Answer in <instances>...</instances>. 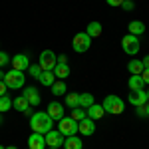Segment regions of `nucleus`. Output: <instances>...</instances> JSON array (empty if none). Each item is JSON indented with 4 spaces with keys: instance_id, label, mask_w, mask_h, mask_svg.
Here are the masks:
<instances>
[{
    "instance_id": "1",
    "label": "nucleus",
    "mask_w": 149,
    "mask_h": 149,
    "mask_svg": "<svg viewBox=\"0 0 149 149\" xmlns=\"http://www.w3.org/2000/svg\"><path fill=\"white\" fill-rule=\"evenodd\" d=\"M54 125V119L46 113V111H36L32 117H30V127H32V131L34 133H48L50 129Z\"/></svg>"
},
{
    "instance_id": "2",
    "label": "nucleus",
    "mask_w": 149,
    "mask_h": 149,
    "mask_svg": "<svg viewBox=\"0 0 149 149\" xmlns=\"http://www.w3.org/2000/svg\"><path fill=\"white\" fill-rule=\"evenodd\" d=\"M102 107H103V111H105V113L119 115L121 111H123L125 103H123V100H121V97H117V95H107V97L103 100Z\"/></svg>"
},
{
    "instance_id": "3",
    "label": "nucleus",
    "mask_w": 149,
    "mask_h": 149,
    "mask_svg": "<svg viewBox=\"0 0 149 149\" xmlns=\"http://www.w3.org/2000/svg\"><path fill=\"white\" fill-rule=\"evenodd\" d=\"M4 81L8 86V90H20V88H24L26 76H24V72H20V70H10L4 76Z\"/></svg>"
},
{
    "instance_id": "4",
    "label": "nucleus",
    "mask_w": 149,
    "mask_h": 149,
    "mask_svg": "<svg viewBox=\"0 0 149 149\" xmlns=\"http://www.w3.org/2000/svg\"><path fill=\"white\" fill-rule=\"evenodd\" d=\"M92 46V38L86 34V32H80V34L74 36V40H72V48H74V52H78V54H84V52H88Z\"/></svg>"
},
{
    "instance_id": "5",
    "label": "nucleus",
    "mask_w": 149,
    "mask_h": 149,
    "mask_svg": "<svg viewBox=\"0 0 149 149\" xmlns=\"http://www.w3.org/2000/svg\"><path fill=\"white\" fill-rule=\"evenodd\" d=\"M121 48H123V52L129 54V56H135L139 52V36H133V34H127L121 38Z\"/></svg>"
},
{
    "instance_id": "6",
    "label": "nucleus",
    "mask_w": 149,
    "mask_h": 149,
    "mask_svg": "<svg viewBox=\"0 0 149 149\" xmlns=\"http://www.w3.org/2000/svg\"><path fill=\"white\" fill-rule=\"evenodd\" d=\"M60 123H58V131L62 133V135H76L78 133V121L76 119H72V117H62V119H58Z\"/></svg>"
},
{
    "instance_id": "7",
    "label": "nucleus",
    "mask_w": 149,
    "mask_h": 149,
    "mask_svg": "<svg viewBox=\"0 0 149 149\" xmlns=\"http://www.w3.org/2000/svg\"><path fill=\"white\" fill-rule=\"evenodd\" d=\"M40 68L42 70H54L58 64V56L52 52V50H44L42 54H40Z\"/></svg>"
},
{
    "instance_id": "8",
    "label": "nucleus",
    "mask_w": 149,
    "mask_h": 149,
    "mask_svg": "<svg viewBox=\"0 0 149 149\" xmlns=\"http://www.w3.org/2000/svg\"><path fill=\"white\" fill-rule=\"evenodd\" d=\"M127 102L131 103V105H135V107H139V105H145V103H147L145 90H131V92H129V95H127Z\"/></svg>"
},
{
    "instance_id": "9",
    "label": "nucleus",
    "mask_w": 149,
    "mask_h": 149,
    "mask_svg": "<svg viewBox=\"0 0 149 149\" xmlns=\"http://www.w3.org/2000/svg\"><path fill=\"white\" fill-rule=\"evenodd\" d=\"M44 139H46V145L48 147H60V145H64V135L60 133V131H48L44 133Z\"/></svg>"
},
{
    "instance_id": "10",
    "label": "nucleus",
    "mask_w": 149,
    "mask_h": 149,
    "mask_svg": "<svg viewBox=\"0 0 149 149\" xmlns=\"http://www.w3.org/2000/svg\"><path fill=\"white\" fill-rule=\"evenodd\" d=\"M22 95L26 97V102L30 103V105H40V102H42V97H40V93H38V88H34V86L24 88Z\"/></svg>"
},
{
    "instance_id": "11",
    "label": "nucleus",
    "mask_w": 149,
    "mask_h": 149,
    "mask_svg": "<svg viewBox=\"0 0 149 149\" xmlns=\"http://www.w3.org/2000/svg\"><path fill=\"white\" fill-rule=\"evenodd\" d=\"M78 131L81 135H93L95 131V121L90 119V117H84L81 121H78Z\"/></svg>"
},
{
    "instance_id": "12",
    "label": "nucleus",
    "mask_w": 149,
    "mask_h": 149,
    "mask_svg": "<svg viewBox=\"0 0 149 149\" xmlns=\"http://www.w3.org/2000/svg\"><path fill=\"white\" fill-rule=\"evenodd\" d=\"M10 64H12V70L24 72V70H28V66H30V60H28L26 54H16V56L10 60Z\"/></svg>"
},
{
    "instance_id": "13",
    "label": "nucleus",
    "mask_w": 149,
    "mask_h": 149,
    "mask_svg": "<svg viewBox=\"0 0 149 149\" xmlns=\"http://www.w3.org/2000/svg\"><path fill=\"white\" fill-rule=\"evenodd\" d=\"M28 147L30 149H46V139H44V135L32 131V135L28 137Z\"/></svg>"
},
{
    "instance_id": "14",
    "label": "nucleus",
    "mask_w": 149,
    "mask_h": 149,
    "mask_svg": "<svg viewBox=\"0 0 149 149\" xmlns=\"http://www.w3.org/2000/svg\"><path fill=\"white\" fill-rule=\"evenodd\" d=\"M52 119H62L64 117V105L60 102H52V103H48V111H46Z\"/></svg>"
},
{
    "instance_id": "15",
    "label": "nucleus",
    "mask_w": 149,
    "mask_h": 149,
    "mask_svg": "<svg viewBox=\"0 0 149 149\" xmlns=\"http://www.w3.org/2000/svg\"><path fill=\"white\" fill-rule=\"evenodd\" d=\"M86 115L90 117V119H102L103 115H105V111H103V107H102V103H93V105H90L88 109H86Z\"/></svg>"
},
{
    "instance_id": "16",
    "label": "nucleus",
    "mask_w": 149,
    "mask_h": 149,
    "mask_svg": "<svg viewBox=\"0 0 149 149\" xmlns=\"http://www.w3.org/2000/svg\"><path fill=\"white\" fill-rule=\"evenodd\" d=\"M38 81L42 84V86H46V88H50L54 81H56V76H54V72L52 70H42V74H40V78H38Z\"/></svg>"
},
{
    "instance_id": "17",
    "label": "nucleus",
    "mask_w": 149,
    "mask_h": 149,
    "mask_svg": "<svg viewBox=\"0 0 149 149\" xmlns=\"http://www.w3.org/2000/svg\"><path fill=\"white\" fill-rule=\"evenodd\" d=\"M127 34H133V36H141L143 32H145V24L141 22V20H133V22H129V26H127Z\"/></svg>"
},
{
    "instance_id": "18",
    "label": "nucleus",
    "mask_w": 149,
    "mask_h": 149,
    "mask_svg": "<svg viewBox=\"0 0 149 149\" xmlns=\"http://www.w3.org/2000/svg\"><path fill=\"white\" fill-rule=\"evenodd\" d=\"M84 143L78 135H68V139H64V149H81Z\"/></svg>"
},
{
    "instance_id": "19",
    "label": "nucleus",
    "mask_w": 149,
    "mask_h": 149,
    "mask_svg": "<svg viewBox=\"0 0 149 149\" xmlns=\"http://www.w3.org/2000/svg\"><path fill=\"white\" fill-rule=\"evenodd\" d=\"M52 72H54L56 80H66L70 76V66L68 64H56V68L52 70Z\"/></svg>"
},
{
    "instance_id": "20",
    "label": "nucleus",
    "mask_w": 149,
    "mask_h": 149,
    "mask_svg": "<svg viewBox=\"0 0 149 149\" xmlns=\"http://www.w3.org/2000/svg\"><path fill=\"white\" fill-rule=\"evenodd\" d=\"M12 107H14L16 111H22V113H24V111L30 107V103L26 102V97H24V95H18V97H14V100H12Z\"/></svg>"
},
{
    "instance_id": "21",
    "label": "nucleus",
    "mask_w": 149,
    "mask_h": 149,
    "mask_svg": "<svg viewBox=\"0 0 149 149\" xmlns=\"http://www.w3.org/2000/svg\"><path fill=\"white\" fill-rule=\"evenodd\" d=\"M127 70H129V74L131 76H141V72H143V64H141V60H131L129 64H127Z\"/></svg>"
},
{
    "instance_id": "22",
    "label": "nucleus",
    "mask_w": 149,
    "mask_h": 149,
    "mask_svg": "<svg viewBox=\"0 0 149 149\" xmlns=\"http://www.w3.org/2000/svg\"><path fill=\"white\" fill-rule=\"evenodd\" d=\"M86 34L90 36V38H97V36H102V24H100V22H90V24H88Z\"/></svg>"
},
{
    "instance_id": "23",
    "label": "nucleus",
    "mask_w": 149,
    "mask_h": 149,
    "mask_svg": "<svg viewBox=\"0 0 149 149\" xmlns=\"http://www.w3.org/2000/svg\"><path fill=\"white\" fill-rule=\"evenodd\" d=\"M127 86H129V90H143L145 88V81L141 76H131L129 81H127Z\"/></svg>"
},
{
    "instance_id": "24",
    "label": "nucleus",
    "mask_w": 149,
    "mask_h": 149,
    "mask_svg": "<svg viewBox=\"0 0 149 149\" xmlns=\"http://www.w3.org/2000/svg\"><path fill=\"white\" fill-rule=\"evenodd\" d=\"M50 90H52L54 95H64V92H66V80H56L50 86Z\"/></svg>"
},
{
    "instance_id": "25",
    "label": "nucleus",
    "mask_w": 149,
    "mask_h": 149,
    "mask_svg": "<svg viewBox=\"0 0 149 149\" xmlns=\"http://www.w3.org/2000/svg\"><path fill=\"white\" fill-rule=\"evenodd\" d=\"M66 107H70V109L80 107V93H68L66 95Z\"/></svg>"
},
{
    "instance_id": "26",
    "label": "nucleus",
    "mask_w": 149,
    "mask_h": 149,
    "mask_svg": "<svg viewBox=\"0 0 149 149\" xmlns=\"http://www.w3.org/2000/svg\"><path fill=\"white\" fill-rule=\"evenodd\" d=\"M95 103V100H93L92 93H80V107H84V109H88L90 105H93Z\"/></svg>"
},
{
    "instance_id": "27",
    "label": "nucleus",
    "mask_w": 149,
    "mask_h": 149,
    "mask_svg": "<svg viewBox=\"0 0 149 149\" xmlns=\"http://www.w3.org/2000/svg\"><path fill=\"white\" fill-rule=\"evenodd\" d=\"M8 109H12V100L8 95H0V113H4Z\"/></svg>"
},
{
    "instance_id": "28",
    "label": "nucleus",
    "mask_w": 149,
    "mask_h": 149,
    "mask_svg": "<svg viewBox=\"0 0 149 149\" xmlns=\"http://www.w3.org/2000/svg\"><path fill=\"white\" fill-rule=\"evenodd\" d=\"M40 74H42V68H40V64H30L28 66V76H32V78H40Z\"/></svg>"
},
{
    "instance_id": "29",
    "label": "nucleus",
    "mask_w": 149,
    "mask_h": 149,
    "mask_svg": "<svg viewBox=\"0 0 149 149\" xmlns=\"http://www.w3.org/2000/svg\"><path fill=\"white\" fill-rule=\"evenodd\" d=\"M84 117H88L84 107H74V109H72V119H76V121H81Z\"/></svg>"
},
{
    "instance_id": "30",
    "label": "nucleus",
    "mask_w": 149,
    "mask_h": 149,
    "mask_svg": "<svg viewBox=\"0 0 149 149\" xmlns=\"http://www.w3.org/2000/svg\"><path fill=\"white\" fill-rule=\"evenodd\" d=\"M6 64H10V56H8L6 52H2V50H0V68H4Z\"/></svg>"
},
{
    "instance_id": "31",
    "label": "nucleus",
    "mask_w": 149,
    "mask_h": 149,
    "mask_svg": "<svg viewBox=\"0 0 149 149\" xmlns=\"http://www.w3.org/2000/svg\"><path fill=\"white\" fill-rule=\"evenodd\" d=\"M121 8H123L125 12L133 10V2H131V0H123V2H121Z\"/></svg>"
},
{
    "instance_id": "32",
    "label": "nucleus",
    "mask_w": 149,
    "mask_h": 149,
    "mask_svg": "<svg viewBox=\"0 0 149 149\" xmlns=\"http://www.w3.org/2000/svg\"><path fill=\"white\" fill-rule=\"evenodd\" d=\"M6 90H8L6 81H4V80H0V95H6Z\"/></svg>"
},
{
    "instance_id": "33",
    "label": "nucleus",
    "mask_w": 149,
    "mask_h": 149,
    "mask_svg": "<svg viewBox=\"0 0 149 149\" xmlns=\"http://www.w3.org/2000/svg\"><path fill=\"white\" fill-rule=\"evenodd\" d=\"M141 78H143V81H145V84H149V68H145L143 72H141Z\"/></svg>"
},
{
    "instance_id": "34",
    "label": "nucleus",
    "mask_w": 149,
    "mask_h": 149,
    "mask_svg": "<svg viewBox=\"0 0 149 149\" xmlns=\"http://www.w3.org/2000/svg\"><path fill=\"white\" fill-rule=\"evenodd\" d=\"M105 2H107L109 6H121V2H123V0H105Z\"/></svg>"
},
{
    "instance_id": "35",
    "label": "nucleus",
    "mask_w": 149,
    "mask_h": 149,
    "mask_svg": "<svg viewBox=\"0 0 149 149\" xmlns=\"http://www.w3.org/2000/svg\"><path fill=\"white\" fill-rule=\"evenodd\" d=\"M141 64H143V68H149V54L143 58V60H141Z\"/></svg>"
},
{
    "instance_id": "36",
    "label": "nucleus",
    "mask_w": 149,
    "mask_h": 149,
    "mask_svg": "<svg viewBox=\"0 0 149 149\" xmlns=\"http://www.w3.org/2000/svg\"><path fill=\"white\" fill-rule=\"evenodd\" d=\"M66 60H68L66 54H62V56H58V64H66Z\"/></svg>"
},
{
    "instance_id": "37",
    "label": "nucleus",
    "mask_w": 149,
    "mask_h": 149,
    "mask_svg": "<svg viewBox=\"0 0 149 149\" xmlns=\"http://www.w3.org/2000/svg\"><path fill=\"white\" fill-rule=\"evenodd\" d=\"M143 109H145V115H149V102L145 103V105H143Z\"/></svg>"
},
{
    "instance_id": "38",
    "label": "nucleus",
    "mask_w": 149,
    "mask_h": 149,
    "mask_svg": "<svg viewBox=\"0 0 149 149\" xmlns=\"http://www.w3.org/2000/svg\"><path fill=\"white\" fill-rule=\"evenodd\" d=\"M4 76H6V74H4V72L0 70V80H4Z\"/></svg>"
},
{
    "instance_id": "39",
    "label": "nucleus",
    "mask_w": 149,
    "mask_h": 149,
    "mask_svg": "<svg viewBox=\"0 0 149 149\" xmlns=\"http://www.w3.org/2000/svg\"><path fill=\"white\" fill-rule=\"evenodd\" d=\"M4 149H18V147H14V145H10V147H4Z\"/></svg>"
},
{
    "instance_id": "40",
    "label": "nucleus",
    "mask_w": 149,
    "mask_h": 149,
    "mask_svg": "<svg viewBox=\"0 0 149 149\" xmlns=\"http://www.w3.org/2000/svg\"><path fill=\"white\" fill-rule=\"evenodd\" d=\"M145 95H147V102H149V90H147V92H145Z\"/></svg>"
},
{
    "instance_id": "41",
    "label": "nucleus",
    "mask_w": 149,
    "mask_h": 149,
    "mask_svg": "<svg viewBox=\"0 0 149 149\" xmlns=\"http://www.w3.org/2000/svg\"><path fill=\"white\" fill-rule=\"evenodd\" d=\"M48 149H60V147H48Z\"/></svg>"
},
{
    "instance_id": "42",
    "label": "nucleus",
    "mask_w": 149,
    "mask_h": 149,
    "mask_svg": "<svg viewBox=\"0 0 149 149\" xmlns=\"http://www.w3.org/2000/svg\"><path fill=\"white\" fill-rule=\"evenodd\" d=\"M0 123H2V113H0Z\"/></svg>"
},
{
    "instance_id": "43",
    "label": "nucleus",
    "mask_w": 149,
    "mask_h": 149,
    "mask_svg": "<svg viewBox=\"0 0 149 149\" xmlns=\"http://www.w3.org/2000/svg\"><path fill=\"white\" fill-rule=\"evenodd\" d=\"M0 149H4V147H2V145H0Z\"/></svg>"
},
{
    "instance_id": "44",
    "label": "nucleus",
    "mask_w": 149,
    "mask_h": 149,
    "mask_svg": "<svg viewBox=\"0 0 149 149\" xmlns=\"http://www.w3.org/2000/svg\"><path fill=\"white\" fill-rule=\"evenodd\" d=\"M28 149H30V147H28Z\"/></svg>"
}]
</instances>
